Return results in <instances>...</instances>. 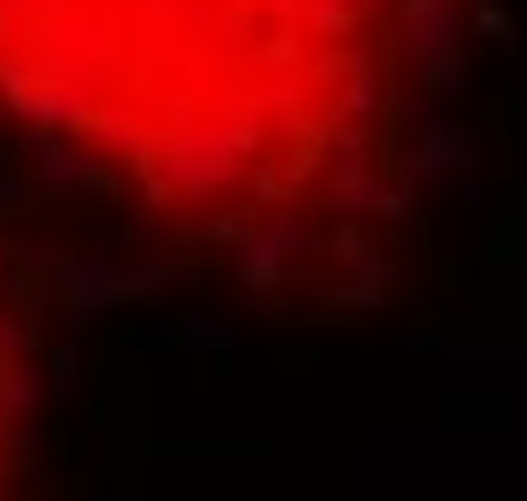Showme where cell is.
<instances>
[{
	"label": "cell",
	"mask_w": 527,
	"mask_h": 501,
	"mask_svg": "<svg viewBox=\"0 0 527 501\" xmlns=\"http://www.w3.org/2000/svg\"><path fill=\"white\" fill-rule=\"evenodd\" d=\"M395 0H0V102L159 210L297 205L364 128Z\"/></svg>",
	"instance_id": "1"
}]
</instances>
